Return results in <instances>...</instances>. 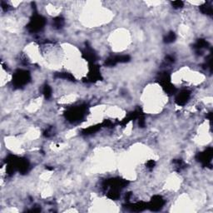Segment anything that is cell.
<instances>
[{
  "mask_svg": "<svg viewBox=\"0 0 213 213\" xmlns=\"http://www.w3.org/2000/svg\"><path fill=\"white\" fill-rule=\"evenodd\" d=\"M212 148H208L203 153H201V154L199 155L198 159L202 164L208 166L211 161H212Z\"/></svg>",
  "mask_w": 213,
  "mask_h": 213,
  "instance_id": "3",
  "label": "cell"
},
{
  "mask_svg": "<svg viewBox=\"0 0 213 213\" xmlns=\"http://www.w3.org/2000/svg\"><path fill=\"white\" fill-rule=\"evenodd\" d=\"M164 205V200L160 196H156L150 203V209L152 211H159Z\"/></svg>",
  "mask_w": 213,
  "mask_h": 213,
  "instance_id": "4",
  "label": "cell"
},
{
  "mask_svg": "<svg viewBox=\"0 0 213 213\" xmlns=\"http://www.w3.org/2000/svg\"><path fill=\"white\" fill-rule=\"evenodd\" d=\"M172 5L175 8H180L183 6V2H182V1H175V2H172Z\"/></svg>",
  "mask_w": 213,
  "mask_h": 213,
  "instance_id": "11",
  "label": "cell"
},
{
  "mask_svg": "<svg viewBox=\"0 0 213 213\" xmlns=\"http://www.w3.org/2000/svg\"><path fill=\"white\" fill-rule=\"evenodd\" d=\"M175 39H176V34L173 32H171V33L166 34V36L164 38V41L166 44H171V43H173Z\"/></svg>",
  "mask_w": 213,
  "mask_h": 213,
  "instance_id": "9",
  "label": "cell"
},
{
  "mask_svg": "<svg viewBox=\"0 0 213 213\" xmlns=\"http://www.w3.org/2000/svg\"><path fill=\"white\" fill-rule=\"evenodd\" d=\"M189 98H190V92H188V91H182L181 93H179L177 95L176 101L179 105H183V104H185L188 102Z\"/></svg>",
  "mask_w": 213,
  "mask_h": 213,
  "instance_id": "5",
  "label": "cell"
},
{
  "mask_svg": "<svg viewBox=\"0 0 213 213\" xmlns=\"http://www.w3.org/2000/svg\"><path fill=\"white\" fill-rule=\"evenodd\" d=\"M43 93L44 95L45 96L46 98H49L52 95V90L50 87L48 85H45L44 88V90H43Z\"/></svg>",
  "mask_w": 213,
  "mask_h": 213,
  "instance_id": "10",
  "label": "cell"
},
{
  "mask_svg": "<svg viewBox=\"0 0 213 213\" xmlns=\"http://www.w3.org/2000/svg\"><path fill=\"white\" fill-rule=\"evenodd\" d=\"M44 24H45V19L42 16L36 15L30 21L29 24L28 26V28L31 32H38V31H40L44 28Z\"/></svg>",
  "mask_w": 213,
  "mask_h": 213,
  "instance_id": "2",
  "label": "cell"
},
{
  "mask_svg": "<svg viewBox=\"0 0 213 213\" xmlns=\"http://www.w3.org/2000/svg\"><path fill=\"white\" fill-rule=\"evenodd\" d=\"M53 25L56 28H61L64 25V19L61 17H58L53 20Z\"/></svg>",
  "mask_w": 213,
  "mask_h": 213,
  "instance_id": "7",
  "label": "cell"
},
{
  "mask_svg": "<svg viewBox=\"0 0 213 213\" xmlns=\"http://www.w3.org/2000/svg\"><path fill=\"white\" fill-rule=\"evenodd\" d=\"M147 168H148V169H152L155 166V162L153 161V160H150V161H148V162H147Z\"/></svg>",
  "mask_w": 213,
  "mask_h": 213,
  "instance_id": "12",
  "label": "cell"
},
{
  "mask_svg": "<svg viewBox=\"0 0 213 213\" xmlns=\"http://www.w3.org/2000/svg\"><path fill=\"white\" fill-rule=\"evenodd\" d=\"M207 46H208V43H207L206 40H204V39H199L194 45V48L197 52H201L202 49L207 48Z\"/></svg>",
  "mask_w": 213,
  "mask_h": 213,
  "instance_id": "6",
  "label": "cell"
},
{
  "mask_svg": "<svg viewBox=\"0 0 213 213\" xmlns=\"http://www.w3.org/2000/svg\"><path fill=\"white\" fill-rule=\"evenodd\" d=\"M200 8H201V11H202L203 14H207V15L212 14V8L211 5L205 4V5L202 6V7H200Z\"/></svg>",
  "mask_w": 213,
  "mask_h": 213,
  "instance_id": "8",
  "label": "cell"
},
{
  "mask_svg": "<svg viewBox=\"0 0 213 213\" xmlns=\"http://www.w3.org/2000/svg\"><path fill=\"white\" fill-rule=\"evenodd\" d=\"M30 75L27 71H22L19 70V72H17L14 74V83L17 87H22L23 85L28 83V82L29 81Z\"/></svg>",
  "mask_w": 213,
  "mask_h": 213,
  "instance_id": "1",
  "label": "cell"
}]
</instances>
